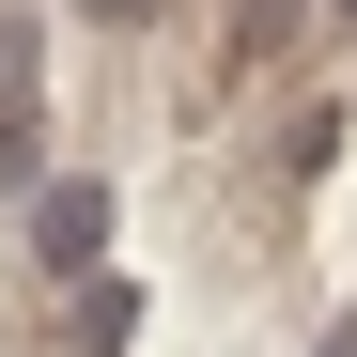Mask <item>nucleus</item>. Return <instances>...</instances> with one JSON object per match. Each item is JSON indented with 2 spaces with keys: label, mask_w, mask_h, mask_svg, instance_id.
I'll use <instances>...</instances> for the list:
<instances>
[{
  "label": "nucleus",
  "mask_w": 357,
  "mask_h": 357,
  "mask_svg": "<svg viewBox=\"0 0 357 357\" xmlns=\"http://www.w3.org/2000/svg\"><path fill=\"white\" fill-rule=\"evenodd\" d=\"M93 233H109V187H63V202H47V264H78Z\"/></svg>",
  "instance_id": "f257e3e1"
},
{
  "label": "nucleus",
  "mask_w": 357,
  "mask_h": 357,
  "mask_svg": "<svg viewBox=\"0 0 357 357\" xmlns=\"http://www.w3.org/2000/svg\"><path fill=\"white\" fill-rule=\"evenodd\" d=\"M93 16H140V0H93Z\"/></svg>",
  "instance_id": "f03ea898"
}]
</instances>
